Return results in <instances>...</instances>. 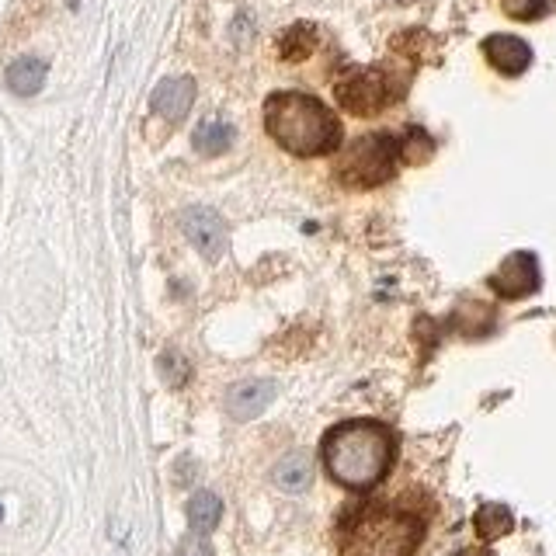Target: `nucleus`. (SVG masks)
<instances>
[{
  "mask_svg": "<svg viewBox=\"0 0 556 556\" xmlns=\"http://www.w3.org/2000/svg\"><path fill=\"white\" fill-rule=\"evenodd\" d=\"M265 129L292 157H324L341 146L338 115L299 91H278L265 101Z\"/></svg>",
  "mask_w": 556,
  "mask_h": 556,
  "instance_id": "f257e3e1",
  "label": "nucleus"
},
{
  "mask_svg": "<svg viewBox=\"0 0 556 556\" xmlns=\"http://www.w3.org/2000/svg\"><path fill=\"white\" fill-rule=\"evenodd\" d=\"M327 473L341 487L369 490L386 477L393 463V435L376 421H348L327 431L324 438Z\"/></svg>",
  "mask_w": 556,
  "mask_h": 556,
  "instance_id": "f03ea898",
  "label": "nucleus"
},
{
  "mask_svg": "<svg viewBox=\"0 0 556 556\" xmlns=\"http://www.w3.org/2000/svg\"><path fill=\"white\" fill-rule=\"evenodd\" d=\"M421 522L400 511H365L348 532L345 556H411L421 543Z\"/></svg>",
  "mask_w": 556,
  "mask_h": 556,
  "instance_id": "7ed1b4c3",
  "label": "nucleus"
},
{
  "mask_svg": "<svg viewBox=\"0 0 556 556\" xmlns=\"http://www.w3.org/2000/svg\"><path fill=\"white\" fill-rule=\"evenodd\" d=\"M400 160V143L386 133L358 136L338 164V178L348 188H376L393 178Z\"/></svg>",
  "mask_w": 556,
  "mask_h": 556,
  "instance_id": "20e7f679",
  "label": "nucleus"
},
{
  "mask_svg": "<svg viewBox=\"0 0 556 556\" xmlns=\"http://www.w3.org/2000/svg\"><path fill=\"white\" fill-rule=\"evenodd\" d=\"M404 87L393 84V73L390 70H379V67H348L338 73L334 80V98L338 105L345 108L351 115H379L393 98H400Z\"/></svg>",
  "mask_w": 556,
  "mask_h": 556,
  "instance_id": "39448f33",
  "label": "nucleus"
},
{
  "mask_svg": "<svg viewBox=\"0 0 556 556\" xmlns=\"http://www.w3.org/2000/svg\"><path fill=\"white\" fill-rule=\"evenodd\" d=\"M490 289L504 299H525L539 289V261L536 254L518 251L511 258H504V265L490 275Z\"/></svg>",
  "mask_w": 556,
  "mask_h": 556,
  "instance_id": "423d86ee",
  "label": "nucleus"
},
{
  "mask_svg": "<svg viewBox=\"0 0 556 556\" xmlns=\"http://www.w3.org/2000/svg\"><path fill=\"white\" fill-rule=\"evenodd\" d=\"M181 230H185V237L195 244V251L209 261H216L219 254L226 251V240H230L223 216L212 209H202V206L185 209V216H181Z\"/></svg>",
  "mask_w": 556,
  "mask_h": 556,
  "instance_id": "0eeeda50",
  "label": "nucleus"
},
{
  "mask_svg": "<svg viewBox=\"0 0 556 556\" xmlns=\"http://www.w3.org/2000/svg\"><path fill=\"white\" fill-rule=\"evenodd\" d=\"M195 101V80L192 77H167L153 87L150 105L157 115H164L167 122H181L188 112H192Z\"/></svg>",
  "mask_w": 556,
  "mask_h": 556,
  "instance_id": "6e6552de",
  "label": "nucleus"
},
{
  "mask_svg": "<svg viewBox=\"0 0 556 556\" xmlns=\"http://www.w3.org/2000/svg\"><path fill=\"white\" fill-rule=\"evenodd\" d=\"M272 400H275L272 379H244V383L230 386V393H226V411H230V417H237V421H251Z\"/></svg>",
  "mask_w": 556,
  "mask_h": 556,
  "instance_id": "1a4fd4ad",
  "label": "nucleus"
},
{
  "mask_svg": "<svg viewBox=\"0 0 556 556\" xmlns=\"http://www.w3.org/2000/svg\"><path fill=\"white\" fill-rule=\"evenodd\" d=\"M484 56L490 60V67L501 70L504 77H518L532 63L529 42H522L518 35H490V39H484Z\"/></svg>",
  "mask_w": 556,
  "mask_h": 556,
  "instance_id": "9d476101",
  "label": "nucleus"
},
{
  "mask_svg": "<svg viewBox=\"0 0 556 556\" xmlns=\"http://www.w3.org/2000/svg\"><path fill=\"white\" fill-rule=\"evenodd\" d=\"M46 73H49V67L39 60V56H21V60H14L11 67H7L4 80L14 94L32 98V94H39L42 84H46Z\"/></svg>",
  "mask_w": 556,
  "mask_h": 556,
  "instance_id": "9b49d317",
  "label": "nucleus"
},
{
  "mask_svg": "<svg viewBox=\"0 0 556 556\" xmlns=\"http://www.w3.org/2000/svg\"><path fill=\"white\" fill-rule=\"evenodd\" d=\"M317 46H320L317 25H310V21H296V25L285 28L282 39H278V56H282L285 63H299V60H306V56H313V49Z\"/></svg>",
  "mask_w": 556,
  "mask_h": 556,
  "instance_id": "f8f14e48",
  "label": "nucleus"
},
{
  "mask_svg": "<svg viewBox=\"0 0 556 556\" xmlns=\"http://www.w3.org/2000/svg\"><path fill=\"white\" fill-rule=\"evenodd\" d=\"M192 143L202 157H219V153H226L233 146V126L223 119H206V122H199Z\"/></svg>",
  "mask_w": 556,
  "mask_h": 556,
  "instance_id": "ddd939ff",
  "label": "nucleus"
},
{
  "mask_svg": "<svg viewBox=\"0 0 556 556\" xmlns=\"http://www.w3.org/2000/svg\"><path fill=\"white\" fill-rule=\"evenodd\" d=\"M219 518H223V501H219L212 490L192 494V501H188V525H192V532L206 536V532H212L219 525Z\"/></svg>",
  "mask_w": 556,
  "mask_h": 556,
  "instance_id": "4468645a",
  "label": "nucleus"
},
{
  "mask_svg": "<svg viewBox=\"0 0 556 556\" xmlns=\"http://www.w3.org/2000/svg\"><path fill=\"white\" fill-rule=\"evenodd\" d=\"M313 480V463L310 456H303V452H292V456H285L282 463L275 466V484L282 490H289V494H299V490H306Z\"/></svg>",
  "mask_w": 556,
  "mask_h": 556,
  "instance_id": "2eb2a0df",
  "label": "nucleus"
},
{
  "mask_svg": "<svg viewBox=\"0 0 556 556\" xmlns=\"http://www.w3.org/2000/svg\"><path fill=\"white\" fill-rule=\"evenodd\" d=\"M473 529H477V536L484 539V543H494V539L508 536V532L515 529V518H511V511L504 508V504H484V508L473 515Z\"/></svg>",
  "mask_w": 556,
  "mask_h": 556,
  "instance_id": "dca6fc26",
  "label": "nucleus"
},
{
  "mask_svg": "<svg viewBox=\"0 0 556 556\" xmlns=\"http://www.w3.org/2000/svg\"><path fill=\"white\" fill-rule=\"evenodd\" d=\"M431 153H435V143L424 129H407V136L400 139V160L407 164H424Z\"/></svg>",
  "mask_w": 556,
  "mask_h": 556,
  "instance_id": "f3484780",
  "label": "nucleus"
},
{
  "mask_svg": "<svg viewBox=\"0 0 556 556\" xmlns=\"http://www.w3.org/2000/svg\"><path fill=\"white\" fill-rule=\"evenodd\" d=\"M160 372H164V379L171 386H185L188 376H192V369H188V362L178 355V351H167V355H160Z\"/></svg>",
  "mask_w": 556,
  "mask_h": 556,
  "instance_id": "a211bd4d",
  "label": "nucleus"
},
{
  "mask_svg": "<svg viewBox=\"0 0 556 556\" xmlns=\"http://www.w3.org/2000/svg\"><path fill=\"white\" fill-rule=\"evenodd\" d=\"M501 7L515 21H536L546 11V0H501Z\"/></svg>",
  "mask_w": 556,
  "mask_h": 556,
  "instance_id": "6ab92c4d",
  "label": "nucleus"
},
{
  "mask_svg": "<svg viewBox=\"0 0 556 556\" xmlns=\"http://www.w3.org/2000/svg\"><path fill=\"white\" fill-rule=\"evenodd\" d=\"M174 556H216V553H212L209 539L195 532V536L181 539V546H178V553H174Z\"/></svg>",
  "mask_w": 556,
  "mask_h": 556,
  "instance_id": "aec40b11",
  "label": "nucleus"
},
{
  "mask_svg": "<svg viewBox=\"0 0 556 556\" xmlns=\"http://www.w3.org/2000/svg\"><path fill=\"white\" fill-rule=\"evenodd\" d=\"M459 556H494V553H490L487 546H470V550H463Z\"/></svg>",
  "mask_w": 556,
  "mask_h": 556,
  "instance_id": "412c9836",
  "label": "nucleus"
}]
</instances>
